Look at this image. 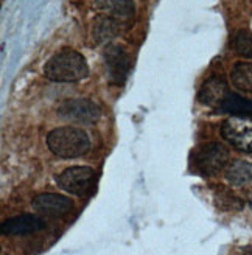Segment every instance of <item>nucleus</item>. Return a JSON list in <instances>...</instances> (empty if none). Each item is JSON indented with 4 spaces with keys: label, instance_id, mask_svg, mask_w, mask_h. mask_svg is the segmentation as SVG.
I'll return each mask as SVG.
<instances>
[{
    "label": "nucleus",
    "instance_id": "f257e3e1",
    "mask_svg": "<svg viewBox=\"0 0 252 255\" xmlns=\"http://www.w3.org/2000/svg\"><path fill=\"white\" fill-rule=\"evenodd\" d=\"M45 78L55 83H77L89 75L87 62L78 52L70 48L61 50L44 66Z\"/></svg>",
    "mask_w": 252,
    "mask_h": 255
},
{
    "label": "nucleus",
    "instance_id": "f03ea898",
    "mask_svg": "<svg viewBox=\"0 0 252 255\" xmlns=\"http://www.w3.org/2000/svg\"><path fill=\"white\" fill-rule=\"evenodd\" d=\"M48 149L62 159H75L84 156L91 148V140L83 129L78 128H58L47 135Z\"/></svg>",
    "mask_w": 252,
    "mask_h": 255
},
{
    "label": "nucleus",
    "instance_id": "7ed1b4c3",
    "mask_svg": "<svg viewBox=\"0 0 252 255\" xmlns=\"http://www.w3.org/2000/svg\"><path fill=\"white\" fill-rule=\"evenodd\" d=\"M229 149L221 143H207L201 146L195 154V165L204 176L218 174L229 162Z\"/></svg>",
    "mask_w": 252,
    "mask_h": 255
},
{
    "label": "nucleus",
    "instance_id": "20e7f679",
    "mask_svg": "<svg viewBox=\"0 0 252 255\" xmlns=\"http://www.w3.org/2000/svg\"><path fill=\"white\" fill-rule=\"evenodd\" d=\"M58 185L75 196H86L91 193L95 182V173L89 167H72L56 177Z\"/></svg>",
    "mask_w": 252,
    "mask_h": 255
},
{
    "label": "nucleus",
    "instance_id": "39448f33",
    "mask_svg": "<svg viewBox=\"0 0 252 255\" xmlns=\"http://www.w3.org/2000/svg\"><path fill=\"white\" fill-rule=\"evenodd\" d=\"M221 134L235 149L252 152V119L231 117L221 126Z\"/></svg>",
    "mask_w": 252,
    "mask_h": 255
},
{
    "label": "nucleus",
    "instance_id": "423d86ee",
    "mask_svg": "<svg viewBox=\"0 0 252 255\" xmlns=\"http://www.w3.org/2000/svg\"><path fill=\"white\" fill-rule=\"evenodd\" d=\"M58 116L78 123H94L102 116V109L91 100L77 98L64 101L58 108Z\"/></svg>",
    "mask_w": 252,
    "mask_h": 255
},
{
    "label": "nucleus",
    "instance_id": "0eeeda50",
    "mask_svg": "<svg viewBox=\"0 0 252 255\" xmlns=\"http://www.w3.org/2000/svg\"><path fill=\"white\" fill-rule=\"evenodd\" d=\"M105 61H106L109 83L117 84V86L123 84L131 69V59L128 53H126L120 45L111 44L106 47Z\"/></svg>",
    "mask_w": 252,
    "mask_h": 255
},
{
    "label": "nucleus",
    "instance_id": "6e6552de",
    "mask_svg": "<svg viewBox=\"0 0 252 255\" xmlns=\"http://www.w3.org/2000/svg\"><path fill=\"white\" fill-rule=\"evenodd\" d=\"M33 209L48 218H61L72 209V201L67 196L56 195V193H42L33 198L31 201Z\"/></svg>",
    "mask_w": 252,
    "mask_h": 255
},
{
    "label": "nucleus",
    "instance_id": "1a4fd4ad",
    "mask_svg": "<svg viewBox=\"0 0 252 255\" xmlns=\"http://www.w3.org/2000/svg\"><path fill=\"white\" fill-rule=\"evenodd\" d=\"M45 227V221L41 218V216L36 215H20V216H14V218H9L6 221H3L2 224V234L3 235H30L34 232H39Z\"/></svg>",
    "mask_w": 252,
    "mask_h": 255
},
{
    "label": "nucleus",
    "instance_id": "9d476101",
    "mask_svg": "<svg viewBox=\"0 0 252 255\" xmlns=\"http://www.w3.org/2000/svg\"><path fill=\"white\" fill-rule=\"evenodd\" d=\"M97 8L103 14L116 19L125 28H128L134 20V2L132 0H95Z\"/></svg>",
    "mask_w": 252,
    "mask_h": 255
},
{
    "label": "nucleus",
    "instance_id": "9b49d317",
    "mask_svg": "<svg viewBox=\"0 0 252 255\" xmlns=\"http://www.w3.org/2000/svg\"><path fill=\"white\" fill-rule=\"evenodd\" d=\"M231 95L229 86L221 76H212L199 89L198 100L212 108H221L224 100Z\"/></svg>",
    "mask_w": 252,
    "mask_h": 255
},
{
    "label": "nucleus",
    "instance_id": "f8f14e48",
    "mask_svg": "<svg viewBox=\"0 0 252 255\" xmlns=\"http://www.w3.org/2000/svg\"><path fill=\"white\" fill-rule=\"evenodd\" d=\"M123 28H125L123 25L117 22L116 19H112L106 14H102L94 22V27H92L94 41L97 44H106L114 39V37H117Z\"/></svg>",
    "mask_w": 252,
    "mask_h": 255
},
{
    "label": "nucleus",
    "instance_id": "ddd939ff",
    "mask_svg": "<svg viewBox=\"0 0 252 255\" xmlns=\"http://www.w3.org/2000/svg\"><path fill=\"white\" fill-rule=\"evenodd\" d=\"M224 112H229L235 117H246L252 119V100H246L240 95L231 94L224 100V103L220 108Z\"/></svg>",
    "mask_w": 252,
    "mask_h": 255
},
{
    "label": "nucleus",
    "instance_id": "4468645a",
    "mask_svg": "<svg viewBox=\"0 0 252 255\" xmlns=\"http://www.w3.org/2000/svg\"><path fill=\"white\" fill-rule=\"evenodd\" d=\"M226 179L232 185H243L252 181V163L246 160H237L226 170Z\"/></svg>",
    "mask_w": 252,
    "mask_h": 255
},
{
    "label": "nucleus",
    "instance_id": "2eb2a0df",
    "mask_svg": "<svg viewBox=\"0 0 252 255\" xmlns=\"http://www.w3.org/2000/svg\"><path fill=\"white\" fill-rule=\"evenodd\" d=\"M231 78L234 86L238 91L252 92V64L251 62H238L232 69Z\"/></svg>",
    "mask_w": 252,
    "mask_h": 255
},
{
    "label": "nucleus",
    "instance_id": "dca6fc26",
    "mask_svg": "<svg viewBox=\"0 0 252 255\" xmlns=\"http://www.w3.org/2000/svg\"><path fill=\"white\" fill-rule=\"evenodd\" d=\"M234 50L235 52L248 59H252V34L246 30L238 31L234 37Z\"/></svg>",
    "mask_w": 252,
    "mask_h": 255
}]
</instances>
